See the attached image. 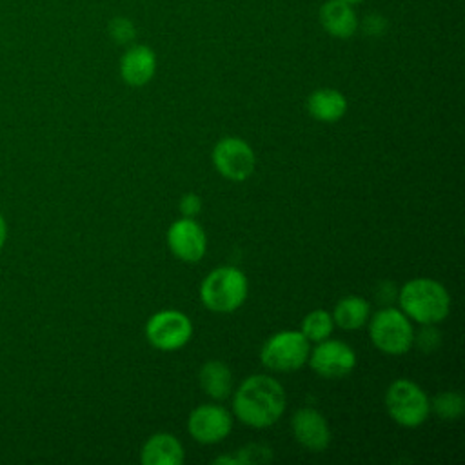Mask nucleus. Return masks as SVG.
Masks as SVG:
<instances>
[{
  "label": "nucleus",
  "instance_id": "obj_1",
  "mask_svg": "<svg viewBox=\"0 0 465 465\" xmlns=\"http://www.w3.org/2000/svg\"><path fill=\"white\" fill-rule=\"evenodd\" d=\"M285 403V391L276 378L252 374L247 376L234 391L232 411L243 425L267 429L282 418Z\"/></svg>",
  "mask_w": 465,
  "mask_h": 465
},
{
  "label": "nucleus",
  "instance_id": "obj_2",
  "mask_svg": "<svg viewBox=\"0 0 465 465\" xmlns=\"http://www.w3.org/2000/svg\"><path fill=\"white\" fill-rule=\"evenodd\" d=\"M398 302L407 318L421 325H436L450 312L447 289L432 278H412L398 291Z\"/></svg>",
  "mask_w": 465,
  "mask_h": 465
},
{
  "label": "nucleus",
  "instance_id": "obj_3",
  "mask_svg": "<svg viewBox=\"0 0 465 465\" xmlns=\"http://www.w3.org/2000/svg\"><path fill=\"white\" fill-rule=\"evenodd\" d=\"M247 276L232 265L213 269L200 285V300L213 312H232L247 298Z\"/></svg>",
  "mask_w": 465,
  "mask_h": 465
},
{
  "label": "nucleus",
  "instance_id": "obj_4",
  "mask_svg": "<svg viewBox=\"0 0 465 465\" xmlns=\"http://www.w3.org/2000/svg\"><path fill=\"white\" fill-rule=\"evenodd\" d=\"M385 409L392 421L401 427H420L430 414L427 392L412 380H394L385 391Z\"/></svg>",
  "mask_w": 465,
  "mask_h": 465
},
{
  "label": "nucleus",
  "instance_id": "obj_5",
  "mask_svg": "<svg viewBox=\"0 0 465 465\" xmlns=\"http://www.w3.org/2000/svg\"><path fill=\"white\" fill-rule=\"evenodd\" d=\"M367 322L371 341L378 351L391 356H400L412 347L414 329L401 309L387 305L374 312Z\"/></svg>",
  "mask_w": 465,
  "mask_h": 465
},
{
  "label": "nucleus",
  "instance_id": "obj_6",
  "mask_svg": "<svg viewBox=\"0 0 465 465\" xmlns=\"http://www.w3.org/2000/svg\"><path fill=\"white\" fill-rule=\"evenodd\" d=\"M309 351V340L302 331H280L267 338L260 351V360L271 371L291 372L307 363Z\"/></svg>",
  "mask_w": 465,
  "mask_h": 465
},
{
  "label": "nucleus",
  "instance_id": "obj_7",
  "mask_svg": "<svg viewBox=\"0 0 465 465\" xmlns=\"http://www.w3.org/2000/svg\"><path fill=\"white\" fill-rule=\"evenodd\" d=\"M193 336V323L187 314L165 309L154 312L145 323V338L147 341L163 352L182 349Z\"/></svg>",
  "mask_w": 465,
  "mask_h": 465
},
{
  "label": "nucleus",
  "instance_id": "obj_8",
  "mask_svg": "<svg viewBox=\"0 0 465 465\" xmlns=\"http://www.w3.org/2000/svg\"><path fill=\"white\" fill-rule=\"evenodd\" d=\"M211 160L218 174L231 182L247 180L256 167V156L252 147L245 140L236 136L218 140L213 147Z\"/></svg>",
  "mask_w": 465,
  "mask_h": 465
},
{
  "label": "nucleus",
  "instance_id": "obj_9",
  "mask_svg": "<svg viewBox=\"0 0 465 465\" xmlns=\"http://www.w3.org/2000/svg\"><path fill=\"white\" fill-rule=\"evenodd\" d=\"M307 361L318 376L327 380H340L354 371L356 352L349 343L327 338L318 341V345L309 351Z\"/></svg>",
  "mask_w": 465,
  "mask_h": 465
},
{
  "label": "nucleus",
  "instance_id": "obj_10",
  "mask_svg": "<svg viewBox=\"0 0 465 465\" xmlns=\"http://www.w3.org/2000/svg\"><path fill=\"white\" fill-rule=\"evenodd\" d=\"M187 430L194 441L213 445L229 436L232 430V416L218 403H203L189 414Z\"/></svg>",
  "mask_w": 465,
  "mask_h": 465
},
{
  "label": "nucleus",
  "instance_id": "obj_11",
  "mask_svg": "<svg viewBox=\"0 0 465 465\" xmlns=\"http://www.w3.org/2000/svg\"><path fill=\"white\" fill-rule=\"evenodd\" d=\"M167 245L171 252L187 263H196L207 251V236L194 218H180L167 229Z\"/></svg>",
  "mask_w": 465,
  "mask_h": 465
},
{
  "label": "nucleus",
  "instance_id": "obj_12",
  "mask_svg": "<svg viewBox=\"0 0 465 465\" xmlns=\"http://www.w3.org/2000/svg\"><path fill=\"white\" fill-rule=\"evenodd\" d=\"M291 429L296 441L311 452H322L331 443V427L325 416L312 407L298 409L292 416Z\"/></svg>",
  "mask_w": 465,
  "mask_h": 465
},
{
  "label": "nucleus",
  "instance_id": "obj_13",
  "mask_svg": "<svg viewBox=\"0 0 465 465\" xmlns=\"http://www.w3.org/2000/svg\"><path fill=\"white\" fill-rule=\"evenodd\" d=\"M156 73V54L147 45L129 47L120 60L122 80L131 87H142L151 82Z\"/></svg>",
  "mask_w": 465,
  "mask_h": 465
},
{
  "label": "nucleus",
  "instance_id": "obj_14",
  "mask_svg": "<svg viewBox=\"0 0 465 465\" xmlns=\"http://www.w3.org/2000/svg\"><path fill=\"white\" fill-rule=\"evenodd\" d=\"M185 458L180 440L169 432H156L145 440L140 450L143 465H182Z\"/></svg>",
  "mask_w": 465,
  "mask_h": 465
},
{
  "label": "nucleus",
  "instance_id": "obj_15",
  "mask_svg": "<svg viewBox=\"0 0 465 465\" xmlns=\"http://www.w3.org/2000/svg\"><path fill=\"white\" fill-rule=\"evenodd\" d=\"M309 114L323 124H334L347 113V98L332 87H320L307 98Z\"/></svg>",
  "mask_w": 465,
  "mask_h": 465
},
{
  "label": "nucleus",
  "instance_id": "obj_16",
  "mask_svg": "<svg viewBox=\"0 0 465 465\" xmlns=\"http://www.w3.org/2000/svg\"><path fill=\"white\" fill-rule=\"evenodd\" d=\"M320 20L325 31L336 38H349L356 33L358 18L351 4L340 0H329L320 11Z\"/></svg>",
  "mask_w": 465,
  "mask_h": 465
},
{
  "label": "nucleus",
  "instance_id": "obj_17",
  "mask_svg": "<svg viewBox=\"0 0 465 465\" xmlns=\"http://www.w3.org/2000/svg\"><path fill=\"white\" fill-rule=\"evenodd\" d=\"M198 381L202 391L213 400H225L232 392V372L227 363L220 360H209L200 367Z\"/></svg>",
  "mask_w": 465,
  "mask_h": 465
},
{
  "label": "nucleus",
  "instance_id": "obj_18",
  "mask_svg": "<svg viewBox=\"0 0 465 465\" xmlns=\"http://www.w3.org/2000/svg\"><path fill=\"white\" fill-rule=\"evenodd\" d=\"M371 316V305L361 296H343L332 312V320L338 327L345 331H356L367 323Z\"/></svg>",
  "mask_w": 465,
  "mask_h": 465
},
{
  "label": "nucleus",
  "instance_id": "obj_19",
  "mask_svg": "<svg viewBox=\"0 0 465 465\" xmlns=\"http://www.w3.org/2000/svg\"><path fill=\"white\" fill-rule=\"evenodd\" d=\"M334 329V320L332 314L323 311V309H316L311 311L303 322H302V334L309 340V341H323L327 338H331Z\"/></svg>",
  "mask_w": 465,
  "mask_h": 465
},
{
  "label": "nucleus",
  "instance_id": "obj_20",
  "mask_svg": "<svg viewBox=\"0 0 465 465\" xmlns=\"http://www.w3.org/2000/svg\"><path fill=\"white\" fill-rule=\"evenodd\" d=\"M430 411L441 418V420H456L463 414L465 411V401L463 396L456 391H445L440 392L438 396L432 398L430 401Z\"/></svg>",
  "mask_w": 465,
  "mask_h": 465
},
{
  "label": "nucleus",
  "instance_id": "obj_21",
  "mask_svg": "<svg viewBox=\"0 0 465 465\" xmlns=\"http://www.w3.org/2000/svg\"><path fill=\"white\" fill-rule=\"evenodd\" d=\"M236 461L238 465H262L272 460V452L269 447L260 445V443H249L236 452Z\"/></svg>",
  "mask_w": 465,
  "mask_h": 465
},
{
  "label": "nucleus",
  "instance_id": "obj_22",
  "mask_svg": "<svg viewBox=\"0 0 465 465\" xmlns=\"http://www.w3.org/2000/svg\"><path fill=\"white\" fill-rule=\"evenodd\" d=\"M412 345H416L420 351L423 352H432L438 351L441 345V332L432 325H423L420 332H414L412 338Z\"/></svg>",
  "mask_w": 465,
  "mask_h": 465
},
{
  "label": "nucleus",
  "instance_id": "obj_23",
  "mask_svg": "<svg viewBox=\"0 0 465 465\" xmlns=\"http://www.w3.org/2000/svg\"><path fill=\"white\" fill-rule=\"evenodd\" d=\"M109 35L118 44H129L136 36V29L129 18H113L109 24Z\"/></svg>",
  "mask_w": 465,
  "mask_h": 465
},
{
  "label": "nucleus",
  "instance_id": "obj_24",
  "mask_svg": "<svg viewBox=\"0 0 465 465\" xmlns=\"http://www.w3.org/2000/svg\"><path fill=\"white\" fill-rule=\"evenodd\" d=\"M178 209H180L182 216L194 218L202 211V198L198 194H194V193H185L180 198V202H178Z\"/></svg>",
  "mask_w": 465,
  "mask_h": 465
},
{
  "label": "nucleus",
  "instance_id": "obj_25",
  "mask_svg": "<svg viewBox=\"0 0 465 465\" xmlns=\"http://www.w3.org/2000/svg\"><path fill=\"white\" fill-rule=\"evenodd\" d=\"M396 296H398V289H396V285H394L392 282H381V283L378 285L376 300H378L380 303H383L385 307H387L391 302H394Z\"/></svg>",
  "mask_w": 465,
  "mask_h": 465
},
{
  "label": "nucleus",
  "instance_id": "obj_26",
  "mask_svg": "<svg viewBox=\"0 0 465 465\" xmlns=\"http://www.w3.org/2000/svg\"><path fill=\"white\" fill-rule=\"evenodd\" d=\"M363 29L369 36H378L385 29V20L380 15H369L363 22Z\"/></svg>",
  "mask_w": 465,
  "mask_h": 465
},
{
  "label": "nucleus",
  "instance_id": "obj_27",
  "mask_svg": "<svg viewBox=\"0 0 465 465\" xmlns=\"http://www.w3.org/2000/svg\"><path fill=\"white\" fill-rule=\"evenodd\" d=\"M213 463H227V465H238L236 458H232V456H218V458H214V460H213Z\"/></svg>",
  "mask_w": 465,
  "mask_h": 465
},
{
  "label": "nucleus",
  "instance_id": "obj_28",
  "mask_svg": "<svg viewBox=\"0 0 465 465\" xmlns=\"http://www.w3.org/2000/svg\"><path fill=\"white\" fill-rule=\"evenodd\" d=\"M5 236H7V227H5V222L0 214V249L4 247V242H5Z\"/></svg>",
  "mask_w": 465,
  "mask_h": 465
},
{
  "label": "nucleus",
  "instance_id": "obj_29",
  "mask_svg": "<svg viewBox=\"0 0 465 465\" xmlns=\"http://www.w3.org/2000/svg\"><path fill=\"white\" fill-rule=\"evenodd\" d=\"M340 2H345V4H356V2H360V0H340Z\"/></svg>",
  "mask_w": 465,
  "mask_h": 465
}]
</instances>
